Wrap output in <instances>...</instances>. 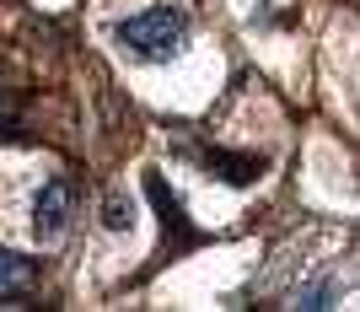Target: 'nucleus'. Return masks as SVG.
<instances>
[{
    "label": "nucleus",
    "instance_id": "423d86ee",
    "mask_svg": "<svg viewBox=\"0 0 360 312\" xmlns=\"http://www.w3.org/2000/svg\"><path fill=\"white\" fill-rule=\"evenodd\" d=\"M0 119H6V113H0Z\"/></svg>",
    "mask_w": 360,
    "mask_h": 312
},
{
    "label": "nucleus",
    "instance_id": "f03ea898",
    "mask_svg": "<svg viewBox=\"0 0 360 312\" xmlns=\"http://www.w3.org/2000/svg\"><path fill=\"white\" fill-rule=\"evenodd\" d=\"M75 205H81V194H75L70 178H49L38 189V205H32V232L44 242H60L75 221Z\"/></svg>",
    "mask_w": 360,
    "mask_h": 312
},
{
    "label": "nucleus",
    "instance_id": "f257e3e1",
    "mask_svg": "<svg viewBox=\"0 0 360 312\" xmlns=\"http://www.w3.org/2000/svg\"><path fill=\"white\" fill-rule=\"evenodd\" d=\"M113 38H119L124 54H135V60H146V65H162L188 44V16H183L178 6H150V11L124 16Z\"/></svg>",
    "mask_w": 360,
    "mask_h": 312
},
{
    "label": "nucleus",
    "instance_id": "7ed1b4c3",
    "mask_svg": "<svg viewBox=\"0 0 360 312\" xmlns=\"http://www.w3.org/2000/svg\"><path fill=\"white\" fill-rule=\"evenodd\" d=\"M32 285H38V264L22 258V253L0 248V301H6V297H27Z\"/></svg>",
    "mask_w": 360,
    "mask_h": 312
},
{
    "label": "nucleus",
    "instance_id": "20e7f679",
    "mask_svg": "<svg viewBox=\"0 0 360 312\" xmlns=\"http://www.w3.org/2000/svg\"><path fill=\"white\" fill-rule=\"evenodd\" d=\"M205 162H210V167H221V178H226V183H253V173L264 167L258 156H226V151H210Z\"/></svg>",
    "mask_w": 360,
    "mask_h": 312
},
{
    "label": "nucleus",
    "instance_id": "39448f33",
    "mask_svg": "<svg viewBox=\"0 0 360 312\" xmlns=\"http://www.w3.org/2000/svg\"><path fill=\"white\" fill-rule=\"evenodd\" d=\"M108 226H113V232L129 226V205H124V199H108Z\"/></svg>",
    "mask_w": 360,
    "mask_h": 312
}]
</instances>
